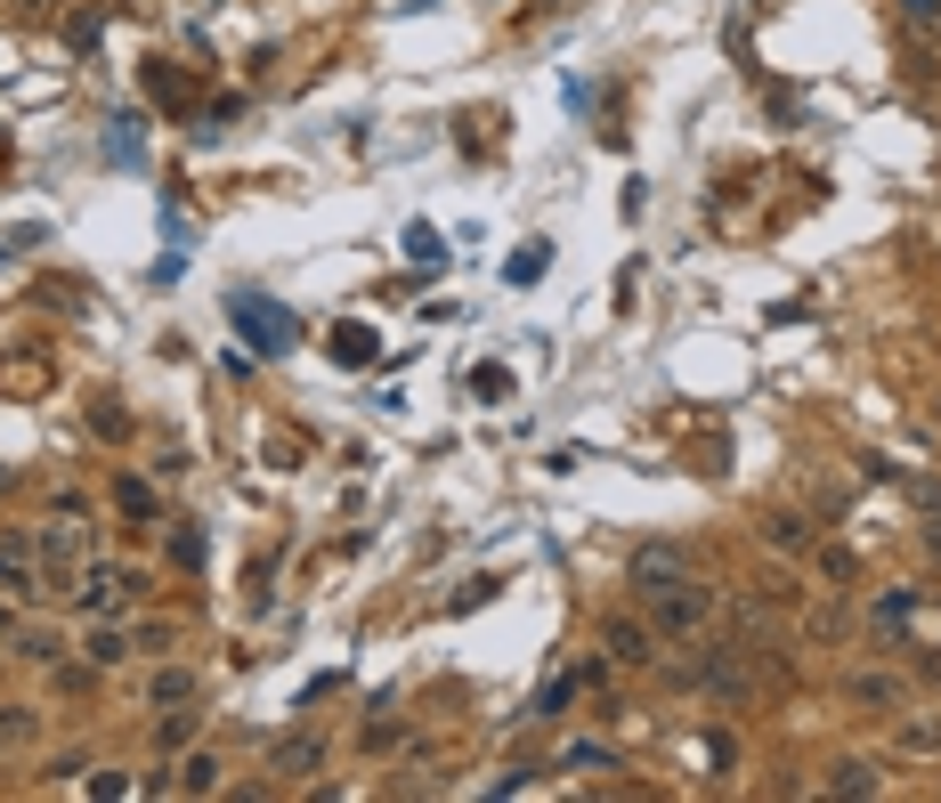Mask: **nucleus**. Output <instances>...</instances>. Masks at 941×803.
Masks as SVG:
<instances>
[{
  "instance_id": "nucleus-1",
  "label": "nucleus",
  "mask_w": 941,
  "mask_h": 803,
  "mask_svg": "<svg viewBox=\"0 0 941 803\" xmlns=\"http://www.w3.org/2000/svg\"><path fill=\"white\" fill-rule=\"evenodd\" d=\"M236 324H244V341H260V349H277V357L301 341L293 309H284V301H260V293H236Z\"/></svg>"
},
{
  "instance_id": "nucleus-2",
  "label": "nucleus",
  "mask_w": 941,
  "mask_h": 803,
  "mask_svg": "<svg viewBox=\"0 0 941 803\" xmlns=\"http://www.w3.org/2000/svg\"><path fill=\"white\" fill-rule=\"evenodd\" d=\"M707 617H714V592H707V585H690V576L658 592V634L690 641V634H698V625H707Z\"/></svg>"
},
{
  "instance_id": "nucleus-3",
  "label": "nucleus",
  "mask_w": 941,
  "mask_h": 803,
  "mask_svg": "<svg viewBox=\"0 0 941 803\" xmlns=\"http://www.w3.org/2000/svg\"><path fill=\"white\" fill-rule=\"evenodd\" d=\"M601 641H609V658H618V665H649V634H641L633 617H609Z\"/></svg>"
},
{
  "instance_id": "nucleus-4",
  "label": "nucleus",
  "mask_w": 941,
  "mask_h": 803,
  "mask_svg": "<svg viewBox=\"0 0 941 803\" xmlns=\"http://www.w3.org/2000/svg\"><path fill=\"white\" fill-rule=\"evenodd\" d=\"M633 585H641V592L682 585V552H641V560H633Z\"/></svg>"
},
{
  "instance_id": "nucleus-5",
  "label": "nucleus",
  "mask_w": 941,
  "mask_h": 803,
  "mask_svg": "<svg viewBox=\"0 0 941 803\" xmlns=\"http://www.w3.org/2000/svg\"><path fill=\"white\" fill-rule=\"evenodd\" d=\"M333 357H349V366H373V357H382L373 324H341V333H333Z\"/></svg>"
},
{
  "instance_id": "nucleus-6",
  "label": "nucleus",
  "mask_w": 941,
  "mask_h": 803,
  "mask_svg": "<svg viewBox=\"0 0 941 803\" xmlns=\"http://www.w3.org/2000/svg\"><path fill=\"white\" fill-rule=\"evenodd\" d=\"M317 763H325V739H284V747H277V772H284V779L317 772Z\"/></svg>"
},
{
  "instance_id": "nucleus-7",
  "label": "nucleus",
  "mask_w": 941,
  "mask_h": 803,
  "mask_svg": "<svg viewBox=\"0 0 941 803\" xmlns=\"http://www.w3.org/2000/svg\"><path fill=\"white\" fill-rule=\"evenodd\" d=\"M763 536H772L779 552H803V544H812V520H803V511H796V520H787V511H772V520H763Z\"/></svg>"
},
{
  "instance_id": "nucleus-8",
  "label": "nucleus",
  "mask_w": 941,
  "mask_h": 803,
  "mask_svg": "<svg viewBox=\"0 0 941 803\" xmlns=\"http://www.w3.org/2000/svg\"><path fill=\"white\" fill-rule=\"evenodd\" d=\"M828 795H877V772H868V763H836V772H828Z\"/></svg>"
},
{
  "instance_id": "nucleus-9",
  "label": "nucleus",
  "mask_w": 941,
  "mask_h": 803,
  "mask_svg": "<svg viewBox=\"0 0 941 803\" xmlns=\"http://www.w3.org/2000/svg\"><path fill=\"white\" fill-rule=\"evenodd\" d=\"M544 268H552V244H544V235H536V244H520V260H511L504 277H511V284H536Z\"/></svg>"
},
{
  "instance_id": "nucleus-10",
  "label": "nucleus",
  "mask_w": 941,
  "mask_h": 803,
  "mask_svg": "<svg viewBox=\"0 0 941 803\" xmlns=\"http://www.w3.org/2000/svg\"><path fill=\"white\" fill-rule=\"evenodd\" d=\"M471 390H479L487 406H504V398H511V366H471Z\"/></svg>"
},
{
  "instance_id": "nucleus-11",
  "label": "nucleus",
  "mask_w": 941,
  "mask_h": 803,
  "mask_svg": "<svg viewBox=\"0 0 941 803\" xmlns=\"http://www.w3.org/2000/svg\"><path fill=\"white\" fill-rule=\"evenodd\" d=\"M852 698H868V706H901V681L893 674H861V681H852Z\"/></svg>"
},
{
  "instance_id": "nucleus-12",
  "label": "nucleus",
  "mask_w": 941,
  "mask_h": 803,
  "mask_svg": "<svg viewBox=\"0 0 941 803\" xmlns=\"http://www.w3.org/2000/svg\"><path fill=\"white\" fill-rule=\"evenodd\" d=\"M114 504H123V520H155V495H147L139 480H123V487H114Z\"/></svg>"
},
{
  "instance_id": "nucleus-13",
  "label": "nucleus",
  "mask_w": 941,
  "mask_h": 803,
  "mask_svg": "<svg viewBox=\"0 0 941 803\" xmlns=\"http://www.w3.org/2000/svg\"><path fill=\"white\" fill-rule=\"evenodd\" d=\"M212 779H219V763H212V755H195V763H187V772H179V788H187V795H203V788H212Z\"/></svg>"
},
{
  "instance_id": "nucleus-14",
  "label": "nucleus",
  "mask_w": 941,
  "mask_h": 803,
  "mask_svg": "<svg viewBox=\"0 0 941 803\" xmlns=\"http://www.w3.org/2000/svg\"><path fill=\"white\" fill-rule=\"evenodd\" d=\"M901 16H910L917 33H941V0H901Z\"/></svg>"
},
{
  "instance_id": "nucleus-15",
  "label": "nucleus",
  "mask_w": 941,
  "mask_h": 803,
  "mask_svg": "<svg viewBox=\"0 0 941 803\" xmlns=\"http://www.w3.org/2000/svg\"><path fill=\"white\" fill-rule=\"evenodd\" d=\"M90 658H98V665H114V658H130V634H90Z\"/></svg>"
},
{
  "instance_id": "nucleus-16",
  "label": "nucleus",
  "mask_w": 941,
  "mask_h": 803,
  "mask_svg": "<svg viewBox=\"0 0 941 803\" xmlns=\"http://www.w3.org/2000/svg\"><path fill=\"white\" fill-rule=\"evenodd\" d=\"M576 681H585V674H560L552 690H544V706H536V714H560V706H569V698H576Z\"/></svg>"
},
{
  "instance_id": "nucleus-17",
  "label": "nucleus",
  "mask_w": 941,
  "mask_h": 803,
  "mask_svg": "<svg viewBox=\"0 0 941 803\" xmlns=\"http://www.w3.org/2000/svg\"><path fill=\"white\" fill-rule=\"evenodd\" d=\"M406 252H415V260L431 268V260H438V235H431V228H406Z\"/></svg>"
},
{
  "instance_id": "nucleus-18",
  "label": "nucleus",
  "mask_w": 941,
  "mask_h": 803,
  "mask_svg": "<svg viewBox=\"0 0 941 803\" xmlns=\"http://www.w3.org/2000/svg\"><path fill=\"white\" fill-rule=\"evenodd\" d=\"M187 690H195V681H187V674H155V698H163V706H179Z\"/></svg>"
},
{
  "instance_id": "nucleus-19",
  "label": "nucleus",
  "mask_w": 941,
  "mask_h": 803,
  "mask_svg": "<svg viewBox=\"0 0 941 803\" xmlns=\"http://www.w3.org/2000/svg\"><path fill=\"white\" fill-rule=\"evenodd\" d=\"M0 739H33V714H0Z\"/></svg>"
}]
</instances>
